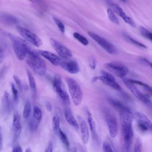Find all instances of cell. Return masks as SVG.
<instances>
[{
    "instance_id": "cell-1",
    "label": "cell",
    "mask_w": 152,
    "mask_h": 152,
    "mask_svg": "<svg viewBox=\"0 0 152 152\" xmlns=\"http://www.w3.org/2000/svg\"><path fill=\"white\" fill-rule=\"evenodd\" d=\"M119 111L122 134L124 139V148L126 151L130 150L134 136L132 129L133 113L129 108Z\"/></svg>"
},
{
    "instance_id": "cell-2",
    "label": "cell",
    "mask_w": 152,
    "mask_h": 152,
    "mask_svg": "<svg viewBox=\"0 0 152 152\" xmlns=\"http://www.w3.org/2000/svg\"><path fill=\"white\" fill-rule=\"evenodd\" d=\"M26 61L32 70L39 75H44L46 71V65L38 52L30 48L26 56Z\"/></svg>"
},
{
    "instance_id": "cell-3",
    "label": "cell",
    "mask_w": 152,
    "mask_h": 152,
    "mask_svg": "<svg viewBox=\"0 0 152 152\" xmlns=\"http://www.w3.org/2000/svg\"><path fill=\"white\" fill-rule=\"evenodd\" d=\"M8 36L12 42L13 50L17 59L20 61L24 60L26 58L27 52L31 47L24 39L23 40L10 33L8 34Z\"/></svg>"
},
{
    "instance_id": "cell-4",
    "label": "cell",
    "mask_w": 152,
    "mask_h": 152,
    "mask_svg": "<svg viewBox=\"0 0 152 152\" xmlns=\"http://www.w3.org/2000/svg\"><path fill=\"white\" fill-rule=\"evenodd\" d=\"M66 82L72 102L75 106H78L82 102L83 91L80 84L74 79L67 77Z\"/></svg>"
},
{
    "instance_id": "cell-5",
    "label": "cell",
    "mask_w": 152,
    "mask_h": 152,
    "mask_svg": "<svg viewBox=\"0 0 152 152\" xmlns=\"http://www.w3.org/2000/svg\"><path fill=\"white\" fill-rule=\"evenodd\" d=\"M98 80H100L103 84L112 87L117 91L122 90V88L120 85L116 81L114 77L109 72L102 71L101 75L100 76H95L91 79L92 82H96Z\"/></svg>"
},
{
    "instance_id": "cell-6",
    "label": "cell",
    "mask_w": 152,
    "mask_h": 152,
    "mask_svg": "<svg viewBox=\"0 0 152 152\" xmlns=\"http://www.w3.org/2000/svg\"><path fill=\"white\" fill-rule=\"evenodd\" d=\"M16 29L21 37L27 42L31 43L34 46L40 47L42 45V40L33 31L21 26H17Z\"/></svg>"
},
{
    "instance_id": "cell-7",
    "label": "cell",
    "mask_w": 152,
    "mask_h": 152,
    "mask_svg": "<svg viewBox=\"0 0 152 152\" xmlns=\"http://www.w3.org/2000/svg\"><path fill=\"white\" fill-rule=\"evenodd\" d=\"M122 80L125 86L137 99H138L140 101L145 104L149 105L151 104V102L149 98L147 96L144 94L142 92H141L140 90L135 86V84L131 82L129 79L125 78L124 77L122 78Z\"/></svg>"
},
{
    "instance_id": "cell-8",
    "label": "cell",
    "mask_w": 152,
    "mask_h": 152,
    "mask_svg": "<svg viewBox=\"0 0 152 152\" xmlns=\"http://www.w3.org/2000/svg\"><path fill=\"white\" fill-rule=\"evenodd\" d=\"M88 34L108 53L115 54L116 53L117 50L116 47L104 38L91 31H88Z\"/></svg>"
},
{
    "instance_id": "cell-9",
    "label": "cell",
    "mask_w": 152,
    "mask_h": 152,
    "mask_svg": "<svg viewBox=\"0 0 152 152\" xmlns=\"http://www.w3.org/2000/svg\"><path fill=\"white\" fill-rule=\"evenodd\" d=\"M62 79L59 75H55L53 80V87L54 91L61 98L62 101L66 104L70 103V99L68 94L62 88Z\"/></svg>"
},
{
    "instance_id": "cell-10",
    "label": "cell",
    "mask_w": 152,
    "mask_h": 152,
    "mask_svg": "<svg viewBox=\"0 0 152 152\" xmlns=\"http://www.w3.org/2000/svg\"><path fill=\"white\" fill-rule=\"evenodd\" d=\"M133 118L137 122L138 126L142 131H150L152 134V122L144 113L135 112L133 113Z\"/></svg>"
},
{
    "instance_id": "cell-11",
    "label": "cell",
    "mask_w": 152,
    "mask_h": 152,
    "mask_svg": "<svg viewBox=\"0 0 152 152\" xmlns=\"http://www.w3.org/2000/svg\"><path fill=\"white\" fill-rule=\"evenodd\" d=\"M49 41L52 46L61 57L68 59L72 56L71 51L66 46L53 38H50Z\"/></svg>"
},
{
    "instance_id": "cell-12",
    "label": "cell",
    "mask_w": 152,
    "mask_h": 152,
    "mask_svg": "<svg viewBox=\"0 0 152 152\" xmlns=\"http://www.w3.org/2000/svg\"><path fill=\"white\" fill-rule=\"evenodd\" d=\"M105 66L112 71L116 75L121 78H124L128 73L129 69L125 65L118 62H109L105 64Z\"/></svg>"
},
{
    "instance_id": "cell-13",
    "label": "cell",
    "mask_w": 152,
    "mask_h": 152,
    "mask_svg": "<svg viewBox=\"0 0 152 152\" xmlns=\"http://www.w3.org/2000/svg\"><path fill=\"white\" fill-rule=\"evenodd\" d=\"M105 120L110 137L115 138L118 134V126L116 118L112 114L108 113L105 115Z\"/></svg>"
},
{
    "instance_id": "cell-14",
    "label": "cell",
    "mask_w": 152,
    "mask_h": 152,
    "mask_svg": "<svg viewBox=\"0 0 152 152\" xmlns=\"http://www.w3.org/2000/svg\"><path fill=\"white\" fill-rule=\"evenodd\" d=\"M42 119V112L38 106H34L33 111V116L30 120L28 126L31 131H36L39 126Z\"/></svg>"
},
{
    "instance_id": "cell-15",
    "label": "cell",
    "mask_w": 152,
    "mask_h": 152,
    "mask_svg": "<svg viewBox=\"0 0 152 152\" xmlns=\"http://www.w3.org/2000/svg\"><path fill=\"white\" fill-rule=\"evenodd\" d=\"M110 7L111 9L118 15H119L126 23H127L132 27H135L136 25L134 21L130 17H129L119 5L115 4H111Z\"/></svg>"
},
{
    "instance_id": "cell-16",
    "label": "cell",
    "mask_w": 152,
    "mask_h": 152,
    "mask_svg": "<svg viewBox=\"0 0 152 152\" xmlns=\"http://www.w3.org/2000/svg\"><path fill=\"white\" fill-rule=\"evenodd\" d=\"M38 53L40 56L46 59L49 62H50L52 65L55 66H60V64L62 61L61 58L59 56L55 55L51 52L40 50L38 51Z\"/></svg>"
},
{
    "instance_id": "cell-17",
    "label": "cell",
    "mask_w": 152,
    "mask_h": 152,
    "mask_svg": "<svg viewBox=\"0 0 152 152\" xmlns=\"http://www.w3.org/2000/svg\"><path fill=\"white\" fill-rule=\"evenodd\" d=\"M60 66L66 72L72 74H77L80 71L79 65L74 61H62Z\"/></svg>"
},
{
    "instance_id": "cell-18",
    "label": "cell",
    "mask_w": 152,
    "mask_h": 152,
    "mask_svg": "<svg viewBox=\"0 0 152 152\" xmlns=\"http://www.w3.org/2000/svg\"><path fill=\"white\" fill-rule=\"evenodd\" d=\"M11 110V102L8 93L4 92L1 101V113L2 116L5 118L10 113Z\"/></svg>"
},
{
    "instance_id": "cell-19",
    "label": "cell",
    "mask_w": 152,
    "mask_h": 152,
    "mask_svg": "<svg viewBox=\"0 0 152 152\" xmlns=\"http://www.w3.org/2000/svg\"><path fill=\"white\" fill-rule=\"evenodd\" d=\"M12 131H13V141H15L20 137L21 131L22 126L20 122V118L17 113H14L13 115L12 121Z\"/></svg>"
},
{
    "instance_id": "cell-20",
    "label": "cell",
    "mask_w": 152,
    "mask_h": 152,
    "mask_svg": "<svg viewBox=\"0 0 152 152\" xmlns=\"http://www.w3.org/2000/svg\"><path fill=\"white\" fill-rule=\"evenodd\" d=\"M79 128L81 140L84 144H86L89 141V131L87 124L84 121H81L80 123Z\"/></svg>"
},
{
    "instance_id": "cell-21",
    "label": "cell",
    "mask_w": 152,
    "mask_h": 152,
    "mask_svg": "<svg viewBox=\"0 0 152 152\" xmlns=\"http://www.w3.org/2000/svg\"><path fill=\"white\" fill-rule=\"evenodd\" d=\"M64 116H65V118L66 122L70 125H71L73 128H74L76 129L79 128V125H78L77 121H76V119H75V118L74 117L72 113L69 109L66 108L65 109Z\"/></svg>"
},
{
    "instance_id": "cell-22",
    "label": "cell",
    "mask_w": 152,
    "mask_h": 152,
    "mask_svg": "<svg viewBox=\"0 0 152 152\" xmlns=\"http://www.w3.org/2000/svg\"><path fill=\"white\" fill-rule=\"evenodd\" d=\"M87 122H88V127L90 129L92 136H93V138L97 139L96 123H95V121H94L91 113L88 110H87Z\"/></svg>"
},
{
    "instance_id": "cell-23",
    "label": "cell",
    "mask_w": 152,
    "mask_h": 152,
    "mask_svg": "<svg viewBox=\"0 0 152 152\" xmlns=\"http://www.w3.org/2000/svg\"><path fill=\"white\" fill-rule=\"evenodd\" d=\"M27 76H28V84L31 90V92L34 96L36 94V84L35 81V79L34 77L33 76L31 72L29 71H27Z\"/></svg>"
},
{
    "instance_id": "cell-24",
    "label": "cell",
    "mask_w": 152,
    "mask_h": 152,
    "mask_svg": "<svg viewBox=\"0 0 152 152\" xmlns=\"http://www.w3.org/2000/svg\"><path fill=\"white\" fill-rule=\"evenodd\" d=\"M58 135L59 137V139L61 140V141L64 145V147L68 149L69 148V142L68 140V138L66 135V134L62 131V130L61 129V128L59 129Z\"/></svg>"
},
{
    "instance_id": "cell-25",
    "label": "cell",
    "mask_w": 152,
    "mask_h": 152,
    "mask_svg": "<svg viewBox=\"0 0 152 152\" xmlns=\"http://www.w3.org/2000/svg\"><path fill=\"white\" fill-rule=\"evenodd\" d=\"M107 15L111 22L115 24H119V20L116 15L115 12L111 8H108L107 10Z\"/></svg>"
},
{
    "instance_id": "cell-26",
    "label": "cell",
    "mask_w": 152,
    "mask_h": 152,
    "mask_svg": "<svg viewBox=\"0 0 152 152\" xmlns=\"http://www.w3.org/2000/svg\"><path fill=\"white\" fill-rule=\"evenodd\" d=\"M73 37L82 45L84 46H87L88 45V40L87 39L86 37L81 35L80 33L78 32H74L73 33Z\"/></svg>"
},
{
    "instance_id": "cell-27",
    "label": "cell",
    "mask_w": 152,
    "mask_h": 152,
    "mask_svg": "<svg viewBox=\"0 0 152 152\" xmlns=\"http://www.w3.org/2000/svg\"><path fill=\"white\" fill-rule=\"evenodd\" d=\"M31 104L28 101H27L25 103L23 112V116L24 118H28L31 113Z\"/></svg>"
},
{
    "instance_id": "cell-28",
    "label": "cell",
    "mask_w": 152,
    "mask_h": 152,
    "mask_svg": "<svg viewBox=\"0 0 152 152\" xmlns=\"http://www.w3.org/2000/svg\"><path fill=\"white\" fill-rule=\"evenodd\" d=\"M124 36H125V38L129 42H130V43H131L135 45V46H138V47H139V48H144V49H146V48H147V47H146L145 45H144L142 44V43H141V42L137 41V40L134 39V38L131 37L129 36V35H128V34H125Z\"/></svg>"
},
{
    "instance_id": "cell-29",
    "label": "cell",
    "mask_w": 152,
    "mask_h": 152,
    "mask_svg": "<svg viewBox=\"0 0 152 152\" xmlns=\"http://www.w3.org/2000/svg\"><path fill=\"white\" fill-rule=\"evenodd\" d=\"M52 128L53 132L58 135L59 129L60 128L59 119L57 116H54L52 119Z\"/></svg>"
},
{
    "instance_id": "cell-30",
    "label": "cell",
    "mask_w": 152,
    "mask_h": 152,
    "mask_svg": "<svg viewBox=\"0 0 152 152\" xmlns=\"http://www.w3.org/2000/svg\"><path fill=\"white\" fill-rule=\"evenodd\" d=\"M141 34L145 38L148 39L152 42V33L143 27H140L139 28Z\"/></svg>"
},
{
    "instance_id": "cell-31",
    "label": "cell",
    "mask_w": 152,
    "mask_h": 152,
    "mask_svg": "<svg viewBox=\"0 0 152 152\" xmlns=\"http://www.w3.org/2000/svg\"><path fill=\"white\" fill-rule=\"evenodd\" d=\"M53 21L55 22V23L56 24V25L57 26L58 28H59V30L61 31V32L62 33H65V26L64 25V24L58 19L56 18H53Z\"/></svg>"
},
{
    "instance_id": "cell-32",
    "label": "cell",
    "mask_w": 152,
    "mask_h": 152,
    "mask_svg": "<svg viewBox=\"0 0 152 152\" xmlns=\"http://www.w3.org/2000/svg\"><path fill=\"white\" fill-rule=\"evenodd\" d=\"M11 90H12V93L13 95L14 100L15 102H17L18 99V91L13 84H11Z\"/></svg>"
},
{
    "instance_id": "cell-33",
    "label": "cell",
    "mask_w": 152,
    "mask_h": 152,
    "mask_svg": "<svg viewBox=\"0 0 152 152\" xmlns=\"http://www.w3.org/2000/svg\"><path fill=\"white\" fill-rule=\"evenodd\" d=\"M142 151V144L140 139H137L136 142L134 145V152H140Z\"/></svg>"
},
{
    "instance_id": "cell-34",
    "label": "cell",
    "mask_w": 152,
    "mask_h": 152,
    "mask_svg": "<svg viewBox=\"0 0 152 152\" xmlns=\"http://www.w3.org/2000/svg\"><path fill=\"white\" fill-rule=\"evenodd\" d=\"M102 147H103V151L104 152H113V150L112 149L110 144L108 143L107 142L104 141L103 143Z\"/></svg>"
},
{
    "instance_id": "cell-35",
    "label": "cell",
    "mask_w": 152,
    "mask_h": 152,
    "mask_svg": "<svg viewBox=\"0 0 152 152\" xmlns=\"http://www.w3.org/2000/svg\"><path fill=\"white\" fill-rule=\"evenodd\" d=\"M13 78H14V81L15 82V84H16L18 88L20 90V91H21L22 90H23V86H22V84H21L20 79L17 75H14L13 76Z\"/></svg>"
},
{
    "instance_id": "cell-36",
    "label": "cell",
    "mask_w": 152,
    "mask_h": 152,
    "mask_svg": "<svg viewBox=\"0 0 152 152\" xmlns=\"http://www.w3.org/2000/svg\"><path fill=\"white\" fill-rule=\"evenodd\" d=\"M88 64L91 69H94L96 66V61L95 58L93 56L90 57L88 59Z\"/></svg>"
},
{
    "instance_id": "cell-37",
    "label": "cell",
    "mask_w": 152,
    "mask_h": 152,
    "mask_svg": "<svg viewBox=\"0 0 152 152\" xmlns=\"http://www.w3.org/2000/svg\"><path fill=\"white\" fill-rule=\"evenodd\" d=\"M5 57V51L4 47L0 45V64L2 63L4 61Z\"/></svg>"
},
{
    "instance_id": "cell-38",
    "label": "cell",
    "mask_w": 152,
    "mask_h": 152,
    "mask_svg": "<svg viewBox=\"0 0 152 152\" xmlns=\"http://www.w3.org/2000/svg\"><path fill=\"white\" fill-rule=\"evenodd\" d=\"M53 151V143L52 141L49 142L48 144L46 146V149L45 150V151L46 152H52Z\"/></svg>"
},
{
    "instance_id": "cell-39",
    "label": "cell",
    "mask_w": 152,
    "mask_h": 152,
    "mask_svg": "<svg viewBox=\"0 0 152 152\" xmlns=\"http://www.w3.org/2000/svg\"><path fill=\"white\" fill-rule=\"evenodd\" d=\"M22 151H23L22 148L21 146L19 145H15L13 147V148H12L13 152H21Z\"/></svg>"
},
{
    "instance_id": "cell-40",
    "label": "cell",
    "mask_w": 152,
    "mask_h": 152,
    "mask_svg": "<svg viewBox=\"0 0 152 152\" xmlns=\"http://www.w3.org/2000/svg\"><path fill=\"white\" fill-rule=\"evenodd\" d=\"M46 107L47 109V110L49 112H50L52 110V104L50 102H46Z\"/></svg>"
},
{
    "instance_id": "cell-41",
    "label": "cell",
    "mask_w": 152,
    "mask_h": 152,
    "mask_svg": "<svg viewBox=\"0 0 152 152\" xmlns=\"http://www.w3.org/2000/svg\"><path fill=\"white\" fill-rule=\"evenodd\" d=\"M142 61L144 62H145V63H146L147 64H148L151 68H152V62H150L149 61H148L147 59H145V58H142Z\"/></svg>"
},
{
    "instance_id": "cell-42",
    "label": "cell",
    "mask_w": 152,
    "mask_h": 152,
    "mask_svg": "<svg viewBox=\"0 0 152 152\" xmlns=\"http://www.w3.org/2000/svg\"><path fill=\"white\" fill-rule=\"evenodd\" d=\"M2 136L1 134V126H0V150L2 149Z\"/></svg>"
},
{
    "instance_id": "cell-43",
    "label": "cell",
    "mask_w": 152,
    "mask_h": 152,
    "mask_svg": "<svg viewBox=\"0 0 152 152\" xmlns=\"http://www.w3.org/2000/svg\"><path fill=\"white\" fill-rule=\"evenodd\" d=\"M147 90V91L152 96V87H150L148 90Z\"/></svg>"
},
{
    "instance_id": "cell-44",
    "label": "cell",
    "mask_w": 152,
    "mask_h": 152,
    "mask_svg": "<svg viewBox=\"0 0 152 152\" xmlns=\"http://www.w3.org/2000/svg\"><path fill=\"white\" fill-rule=\"evenodd\" d=\"M26 152H27V151H30H30H31V148H30L28 147V148H27L26 150Z\"/></svg>"
},
{
    "instance_id": "cell-45",
    "label": "cell",
    "mask_w": 152,
    "mask_h": 152,
    "mask_svg": "<svg viewBox=\"0 0 152 152\" xmlns=\"http://www.w3.org/2000/svg\"><path fill=\"white\" fill-rule=\"evenodd\" d=\"M30 1H31V2H37V0H29Z\"/></svg>"
},
{
    "instance_id": "cell-46",
    "label": "cell",
    "mask_w": 152,
    "mask_h": 152,
    "mask_svg": "<svg viewBox=\"0 0 152 152\" xmlns=\"http://www.w3.org/2000/svg\"><path fill=\"white\" fill-rule=\"evenodd\" d=\"M121 1H122V2H125L126 1V0H120Z\"/></svg>"
}]
</instances>
